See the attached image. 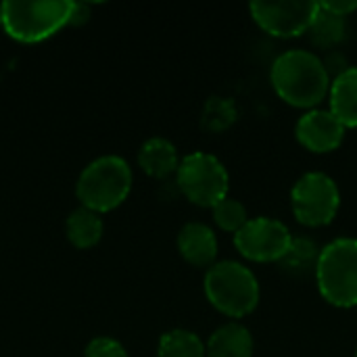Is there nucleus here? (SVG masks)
I'll return each instance as SVG.
<instances>
[{
    "instance_id": "4468645a",
    "label": "nucleus",
    "mask_w": 357,
    "mask_h": 357,
    "mask_svg": "<svg viewBox=\"0 0 357 357\" xmlns=\"http://www.w3.org/2000/svg\"><path fill=\"white\" fill-rule=\"evenodd\" d=\"M205 347L207 357H253L255 341L247 326L241 322H228L213 331Z\"/></svg>"
},
{
    "instance_id": "393cba45",
    "label": "nucleus",
    "mask_w": 357,
    "mask_h": 357,
    "mask_svg": "<svg viewBox=\"0 0 357 357\" xmlns=\"http://www.w3.org/2000/svg\"><path fill=\"white\" fill-rule=\"evenodd\" d=\"M356 357H357V347H356Z\"/></svg>"
},
{
    "instance_id": "a211bd4d",
    "label": "nucleus",
    "mask_w": 357,
    "mask_h": 357,
    "mask_svg": "<svg viewBox=\"0 0 357 357\" xmlns=\"http://www.w3.org/2000/svg\"><path fill=\"white\" fill-rule=\"evenodd\" d=\"M320 251L322 249H318V245L312 238L295 236L291 249L287 251V255L280 261V268H282V272H287L291 276H305L307 272L316 274Z\"/></svg>"
},
{
    "instance_id": "20e7f679",
    "label": "nucleus",
    "mask_w": 357,
    "mask_h": 357,
    "mask_svg": "<svg viewBox=\"0 0 357 357\" xmlns=\"http://www.w3.org/2000/svg\"><path fill=\"white\" fill-rule=\"evenodd\" d=\"M316 284L322 299L339 310L357 307V238L343 236L320 251Z\"/></svg>"
},
{
    "instance_id": "b1692460",
    "label": "nucleus",
    "mask_w": 357,
    "mask_h": 357,
    "mask_svg": "<svg viewBox=\"0 0 357 357\" xmlns=\"http://www.w3.org/2000/svg\"><path fill=\"white\" fill-rule=\"evenodd\" d=\"M0 29H4V4L0 2Z\"/></svg>"
},
{
    "instance_id": "5701e85b",
    "label": "nucleus",
    "mask_w": 357,
    "mask_h": 357,
    "mask_svg": "<svg viewBox=\"0 0 357 357\" xmlns=\"http://www.w3.org/2000/svg\"><path fill=\"white\" fill-rule=\"evenodd\" d=\"M88 17H90V6L75 2L73 4V13H71V25H82V23L88 21Z\"/></svg>"
},
{
    "instance_id": "423d86ee",
    "label": "nucleus",
    "mask_w": 357,
    "mask_h": 357,
    "mask_svg": "<svg viewBox=\"0 0 357 357\" xmlns=\"http://www.w3.org/2000/svg\"><path fill=\"white\" fill-rule=\"evenodd\" d=\"M176 186L192 205L213 209L228 197L230 176L226 165L215 155L195 151L182 157L176 172Z\"/></svg>"
},
{
    "instance_id": "39448f33",
    "label": "nucleus",
    "mask_w": 357,
    "mask_h": 357,
    "mask_svg": "<svg viewBox=\"0 0 357 357\" xmlns=\"http://www.w3.org/2000/svg\"><path fill=\"white\" fill-rule=\"evenodd\" d=\"M4 4V31L23 44H36L71 25L69 0H8Z\"/></svg>"
},
{
    "instance_id": "412c9836",
    "label": "nucleus",
    "mask_w": 357,
    "mask_h": 357,
    "mask_svg": "<svg viewBox=\"0 0 357 357\" xmlns=\"http://www.w3.org/2000/svg\"><path fill=\"white\" fill-rule=\"evenodd\" d=\"M84 357H130L126 347L111 337H96L86 345Z\"/></svg>"
},
{
    "instance_id": "6e6552de",
    "label": "nucleus",
    "mask_w": 357,
    "mask_h": 357,
    "mask_svg": "<svg viewBox=\"0 0 357 357\" xmlns=\"http://www.w3.org/2000/svg\"><path fill=\"white\" fill-rule=\"evenodd\" d=\"M291 230L274 218H251L236 234L234 247L247 261L280 264L293 245Z\"/></svg>"
},
{
    "instance_id": "2eb2a0df",
    "label": "nucleus",
    "mask_w": 357,
    "mask_h": 357,
    "mask_svg": "<svg viewBox=\"0 0 357 357\" xmlns=\"http://www.w3.org/2000/svg\"><path fill=\"white\" fill-rule=\"evenodd\" d=\"M105 224L100 213H94L86 207H77L69 213L65 222V234L75 249H92L100 243Z\"/></svg>"
},
{
    "instance_id": "f03ea898",
    "label": "nucleus",
    "mask_w": 357,
    "mask_h": 357,
    "mask_svg": "<svg viewBox=\"0 0 357 357\" xmlns=\"http://www.w3.org/2000/svg\"><path fill=\"white\" fill-rule=\"evenodd\" d=\"M207 301L224 316L232 320L253 314L261 299L259 280L251 268L241 261H218L211 266L203 280Z\"/></svg>"
},
{
    "instance_id": "ddd939ff",
    "label": "nucleus",
    "mask_w": 357,
    "mask_h": 357,
    "mask_svg": "<svg viewBox=\"0 0 357 357\" xmlns=\"http://www.w3.org/2000/svg\"><path fill=\"white\" fill-rule=\"evenodd\" d=\"M328 111L343 123L345 130L357 128V67L351 65L333 77L328 92Z\"/></svg>"
},
{
    "instance_id": "1a4fd4ad",
    "label": "nucleus",
    "mask_w": 357,
    "mask_h": 357,
    "mask_svg": "<svg viewBox=\"0 0 357 357\" xmlns=\"http://www.w3.org/2000/svg\"><path fill=\"white\" fill-rule=\"evenodd\" d=\"M251 19L272 38L289 40L310 31L320 2L307 0H284V2H251Z\"/></svg>"
},
{
    "instance_id": "f3484780",
    "label": "nucleus",
    "mask_w": 357,
    "mask_h": 357,
    "mask_svg": "<svg viewBox=\"0 0 357 357\" xmlns=\"http://www.w3.org/2000/svg\"><path fill=\"white\" fill-rule=\"evenodd\" d=\"M307 33H310V40L314 46L326 48V50L335 48L347 38V19L337 17V15L328 13L326 8L320 6V10H318Z\"/></svg>"
},
{
    "instance_id": "9b49d317",
    "label": "nucleus",
    "mask_w": 357,
    "mask_h": 357,
    "mask_svg": "<svg viewBox=\"0 0 357 357\" xmlns=\"http://www.w3.org/2000/svg\"><path fill=\"white\" fill-rule=\"evenodd\" d=\"M178 253L192 268H211L218 261V236L215 232L201 222H188L182 226L176 238Z\"/></svg>"
},
{
    "instance_id": "9d476101",
    "label": "nucleus",
    "mask_w": 357,
    "mask_h": 357,
    "mask_svg": "<svg viewBox=\"0 0 357 357\" xmlns=\"http://www.w3.org/2000/svg\"><path fill=\"white\" fill-rule=\"evenodd\" d=\"M345 128L343 123L328 111V109H312L305 111L297 126H295V136L297 142L316 155H326L337 151L343 140H345Z\"/></svg>"
},
{
    "instance_id": "4be33fe9",
    "label": "nucleus",
    "mask_w": 357,
    "mask_h": 357,
    "mask_svg": "<svg viewBox=\"0 0 357 357\" xmlns=\"http://www.w3.org/2000/svg\"><path fill=\"white\" fill-rule=\"evenodd\" d=\"M322 8H326L328 13L337 15V17H349L351 13L357 10V0L354 2H345V0H331V2H320Z\"/></svg>"
},
{
    "instance_id": "0eeeda50",
    "label": "nucleus",
    "mask_w": 357,
    "mask_h": 357,
    "mask_svg": "<svg viewBox=\"0 0 357 357\" xmlns=\"http://www.w3.org/2000/svg\"><path fill=\"white\" fill-rule=\"evenodd\" d=\"M341 209V190L324 172L303 174L291 190V211L301 226L324 228Z\"/></svg>"
},
{
    "instance_id": "7ed1b4c3",
    "label": "nucleus",
    "mask_w": 357,
    "mask_h": 357,
    "mask_svg": "<svg viewBox=\"0 0 357 357\" xmlns=\"http://www.w3.org/2000/svg\"><path fill=\"white\" fill-rule=\"evenodd\" d=\"M132 167L119 155H102L90 161L75 182V197L82 207L94 213L117 209L132 190Z\"/></svg>"
},
{
    "instance_id": "aec40b11",
    "label": "nucleus",
    "mask_w": 357,
    "mask_h": 357,
    "mask_svg": "<svg viewBox=\"0 0 357 357\" xmlns=\"http://www.w3.org/2000/svg\"><path fill=\"white\" fill-rule=\"evenodd\" d=\"M211 213H213L215 226L220 230H224V232H230V234H236L251 220L249 213H247V207L241 201L232 199V197H226L224 201H220L211 209Z\"/></svg>"
},
{
    "instance_id": "f257e3e1",
    "label": "nucleus",
    "mask_w": 357,
    "mask_h": 357,
    "mask_svg": "<svg viewBox=\"0 0 357 357\" xmlns=\"http://www.w3.org/2000/svg\"><path fill=\"white\" fill-rule=\"evenodd\" d=\"M270 82L278 98L295 109H318L328 96L333 77L316 52L291 48L278 54L270 69Z\"/></svg>"
},
{
    "instance_id": "6ab92c4d",
    "label": "nucleus",
    "mask_w": 357,
    "mask_h": 357,
    "mask_svg": "<svg viewBox=\"0 0 357 357\" xmlns=\"http://www.w3.org/2000/svg\"><path fill=\"white\" fill-rule=\"evenodd\" d=\"M236 119H238V107L234 98L228 96H211L201 113V126L213 134L230 130L236 123Z\"/></svg>"
},
{
    "instance_id": "dca6fc26",
    "label": "nucleus",
    "mask_w": 357,
    "mask_h": 357,
    "mask_svg": "<svg viewBox=\"0 0 357 357\" xmlns=\"http://www.w3.org/2000/svg\"><path fill=\"white\" fill-rule=\"evenodd\" d=\"M157 357H207V347L197 333L174 328L161 335Z\"/></svg>"
},
{
    "instance_id": "f8f14e48",
    "label": "nucleus",
    "mask_w": 357,
    "mask_h": 357,
    "mask_svg": "<svg viewBox=\"0 0 357 357\" xmlns=\"http://www.w3.org/2000/svg\"><path fill=\"white\" fill-rule=\"evenodd\" d=\"M180 161L182 159L178 157L176 144L167 138H161V136L144 140L140 151H138L140 169L155 180H165L169 176H176Z\"/></svg>"
}]
</instances>
